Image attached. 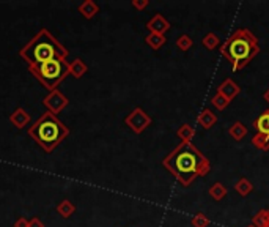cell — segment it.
<instances>
[{
  "instance_id": "6da1fadb",
  "label": "cell",
  "mask_w": 269,
  "mask_h": 227,
  "mask_svg": "<svg viewBox=\"0 0 269 227\" xmlns=\"http://www.w3.org/2000/svg\"><path fill=\"white\" fill-rule=\"evenodd\" d=\"M162 166L182 186L192 185L198 177H206L211 170L209 159L192 142H181L177 145L175 150L164 158Z\"/></svg>"
},
{
  "instance_id": "7a4b0ae2",
  "label": "cell",
  "mask_w": 269,
  "mask_h": 227,
  "mask_svg": "<svg viewBox=\"0 0 269 227\" xmlns=\"http://www.w3.org/2000/svg\"><path fill=\"white\" fill-rule=\"evenodd\" d=\"M220 54L232 63L233 71H239L260 54L258 38L249 28H236L220 46Z\"/></svg>"
},
{
  "instance_id": "3957f363",
  "label": "cell",
  "mask_w": 269,
  "mask_h": 227,
  "mask_svg": "<svg viewBox=\"0 0 269 227\" xmlns=\"http://www.w3.org/2000/svg\"><path fill=\"white\" fill-rule=\"evenodd\" d=\"M19 55L28 63V66H32V65H40L54 59L66 60L68 49L57 41L54 35L47 30V28H41V30L19 51Z\"/></svg>"
},
{
  "instance_id": "277c9868",
  "label": "cell",
  "mask_w": 269,
  "mask_h": 227,
  "mask_svg": "<svg viewBox=\"0 0 269 227\" xmlns=\"http://www.w3.org/2000/svg\"><path fill=\"white\" fill-rule=\"evenodd\" d=\"M70 134L68 126L57 118L55 114L44 112L33 126L28 128V136H30L38 145L44 151L51 153V151L60 144L63 139H66Z\"/></svg>"
},
{
  "instance_id": "5b68a950",
  "label": "cell",
  "mask_w": 269,
  "mask_h": 227,
  "mask_svg": "<svg viewBox=\"0 0 269 227\" xmlns=\"http://www.w3.org/2000/svg\"><path fill=\"white\" fill-rule=\"evenodd\" d=\"M28 71L32 73L33 78L40 81L47 90H55L57 85L65 81L66 76H70V63L66 60L54 59L40 65L28 66Z\"/></svg>"
},
{
  "instance_id": "8992f818",
  "label": "cell",
  "mask_w": 269,
  "mask_h": 227,
  "mask_svg": "<svg viewBox=\"0 0 269 227\" xmlns=\"http://www.w3.org/2000/svg\"><path fill=\"white\" fill-rule=\"evenodd\" d=\"M151 121H153L151 117L142 108H136L126 118H124L126 126L132 132H136V134H142V132L151 125Z\"/></svg>"
},
{
  "instance_id": "52a82bcc",
  "label": "cell",
  "mask_w": 269,
  "mask_h": 227,
  "mask_svg": "<svg viewBox=\"0 0 269 227\" xmlns=\"http://www.w3.org/2000/svg\"><path fill=\"white\" fill-rule=\"evenodd\" d=\"M68 98L65 97V95L60 92V90H52L49 92V95L43 100V104L47 108V111L52 112V114H59L62 112L66 106H68Z\"/></svg>"
},
{
  "instance_id": "ba28073f",
  "label": "cell",
  "mask_w": 269,
  "mask_h": 227,
  "mask_svg": "<svg viewBox=\"0 0 269 227\" xmlns=\"http://www.w3.org/2000/svg\"><path fill=\"white\" fill-rule=\"evenodd\" d=\"M147 28L150 33H159V35H166V32L170 30V22L162 16L161 13H156L150 21L147 22Z\"/></svg>"
},
{
  "instance_id": "9c48e42d",
  "label": "cell",
  "mask_w": 269,
  "mask_h": 227,
  "mask_svg": "<svg viewBox=\"0 0 269 227\" xmlns=\"http://www.w3.org/2000/svg\"><path fill=\"white\" fill-rule=\"evenodd\" d=\"M239 92H241L239 85H238L233 79H230V78H227V79L217 87V93H222L224 97L228 98L230 101L235 100L238 95H239Z\"/></svg>"
},
{
  "instance_id": "30bf717a",
  "label": "cell",
  "mask_w": 269,
  "mask_h": 227,
  "mask_svg": "<svg viewBox=\"0 0 269 227\" xmlns=\"http://www.w3.org/2000/svg\"><path fill=\"white\" fill-rule=\"evenodd\" d=\"M9 121H11L17 129H21V128L27 126L28 123H30V114H28L27 111H24L22 108H17V109L11 114V117H9Z\"/></svg>"
},
{
  "instance_id": "8fae6325",
  "label": "cell",
  "mask_w": 269,
  "mask_h": 227,
  "mask_svg": "<svg viewBox=\"0 0 269 227\" xmlns=\"http://www.w3.org/2000/svg\"><path fill=\"white\" fill-rule=\"evenodd\" d=\"M197 121H198V125L203 128V129H211V128L216 125L217 115H216V114L211 111V109H203V111L198 114Z\"/></svg>"
},
{
  "instance_id": "7c38bea8",
  "label": "cell",
  "mask_w": 269,
  "mask_h": 227,
  "mask_svg": "<svg viewBox=\"0 0 269 227\" xmlns=\"http://www.w3.org/2000/svg\"><path fill=\"white\" fill-rule=\"evenodd\" d=\"M79 13L85 17V19H91V17H94L96 14L99 13V6L96 5L93 0H85V2H82L81 5H79Z\"/></svg>"
},
{
  "instance_id": "4fadbf2b",
  "label": "cell",
  "mask_w": 269,
  "mask_h": 227,
  "mask_svg": "<svg viewBox=\"0 0 269 227\" xmlns=\"http://www.w3.org/2000/svg\"><path fill=\"white\" fill-rule=\"evenodd\" d=\"M235 191L241 196V197H247L249 194H251L254 191V185L249 178H239L238 182L235 183Z\"/></svg>"
},
{
  "instance_id": "5bb4252c",
  "label": "cell",
  "mask_w": 269,
  "mask_h": 227,
  "mask_svg": "<svg viewBox=\"0 0 269 227\" xmlns=\"http://www.w3.org/2000/svg\"><path fill=\"white\" fill-rule=\"evenodd\" d=\"M87 71H89V66L87 63H84L82 59H76L74 62L70 63V74L74 76L76 79H81Z\"/></svg>"
},
{
  "instance_id": "9a60e30c",
  "label": "cell",
  "mask_w": 269,
  "mask_h": 227,
  "mask_svg": "<svg viewBox=\"0 0 269 227\" xmlns=\"http://www.w3.org/2000/svg\"><path fill=\"white\" fill-rule=\"evenodd\" d=\"M166 41H167L166 35H159V33H148V35L145 36V43L151 47L153 51L161 49V47L166 44Z\"/></svg>"
},
{
  "instance_id": "2e32d148",
  "label": "cell",
  "mask_w": 269,
  "mask_h": 227,
  "mask_svg": "<svg viewBox=\"0 0 269 227\" xmlns=\"http://www.w3.org/2000/svg\"><path fill=\"white\" fill-rule=\"evenodd\" d=\"M228 134L232 136V139L239 142V140H243L247 136V128L243 125L241 121H235L233 125L228 128Z\"/></svg>"
},
{
  "instance_id": "e0dca14e",
  "label": "cell",
  "mask_w": 269,
  "mask_h": 227,
  "mask_svg": "<svg viewBox=\"0 0 269 227\" xmlns=\"http://www.w3.org/2000/svg\"><path fill=\"white\" fill-rule=\"evenodd\" d=\"M254 128L257 132H262V134H269V112L265 111L260 117L254 121Z\"/></svg>"
},
{
  "instance_id": "ac0fdd59",
  "label": "cell",
  "mask_w": 269,
  "mask_h": 227,
  "mask_svg": "<svg viewBox=\"0 0 269 227\" xmlns=\"http://www.w3.org/2000/svg\"><path fill=\"white\" fill-rule=\"evenodd\" d=\"M208 193H209V196L213 197L216 202H219V201H222V199L227 196L228 189H227V186H225L224 183L217 182V183H214V185H211V188L208 189Z\"/></svg>"
},
{
  "instance_id": "d6986e66",
  "label": "cell",
  "mask_w": 269,
  "mask_h": 227,
  "mask_svg": "<svg viewBox=\"0 0 269 227\" xmlns=\"http://www.w3.org/2000/svg\"><path fill=\"white\" fill-rule=\"evenodd\" d=\"M177 136L181 139V142H192V139H194L195 136V129L192 128L190 125H187V123H184V125H181L177 131Z\"/></svg>"
},
{
  "instance_id": "ffe728a7",
  "label": "cell",
  "mask_w": 269,
  "mask_h": 227,
  "mask_svg": "<svg viewBox=\"0 0 269 227\" xmlns=\"http://www.w3.org/2000/svg\"><path fill=\"white\" fill-rule=\"evenodd\" d=\"M252 226L255 227H269V210H260L252 216Z\"/></svg>"
},
{
  "instance_id": "44dd1931",
  "label": "cell",
  "mask_w": 269,
  "mask_h": 227,
  "mask_svg": "<svg viewBox=\"0 0 269 227\" xmlns=\"http://www.w3.org/2000/svg\"><path fill=\"white\" fill-rule=\"evenodd\" d=\"M252 145L257 147L258 150L269 151V134H262V132H257L252 137Z\"/></svg>"
},
{
  "instance_id": "7402d4cb",
  "label": "cell",
  "mask_w": 269,
  "mask_h": 227,
  "mask_svg": "<svg viewBox=\"0 0 269 227\" xmlns=\"http://www.w3.org/2000/svg\"><path fill=\"white\" fill-rule=\"evenodd\" d=\"M201 44H203L208 51H214L216 47L220 44V40H219V36L216 33L209 32V33H206L203 38H201Z\"/></svg>"
},
{
  "instance_id": "603a6c76",
  "label": "cell",
  "mask_w": 269,
  "mask_h": 227,
  "mask_svg": "<svg viewBox=\"0 0 269 227\" xmlns=\"http://www.w3.org/2000/svg\"><path fill=\"white\" fill-rule=\"evenodd\" d=\"M230 103H232V101H230L228 98H225L222 93H217V92H216L214 97L211 98V104H213L217 111H225Z\"/></svg>"
},
{
  "instance_id": "cb8c5ba5",
  "label": "cell",
  "mask_w": 269,
  "mask_h": 227,
  "mask_svg": "<svg viewBox=\"0 0 269 227\" xmlns=\"http://www.w3.org/2000/svg\"><path fill=\"white\" fill-rule=\"evenodd\" d=\"M57 212H59V215L62 218H70L76 212V207L70 201H63V202L59 204V207H57Z\"/></svg>"
},
{
  "instance_id": "d4e9b609",
  "label": "cell",
  "mask_w": 269,
  "mask_h": 227,
  "mask_svg": "<svg viewBox=\"0 0 269 227\" xmlns=\"http://www.w3.org/2000/svg\"><path fill=\"white\" fill-rule=\"evenodd\" d=\"M192 44H194V41H192V38L189 36V35H179L178 38H177V47L179 51H182V52H186V51H189L190 47H192Z\"/></svg>"
},
{
  "instance_id": "484cf974",
  "label": "cell",
  "mask_w": 269,
  "mask_h": 227,
  "mask_svg": "<svg viewBox=\"0 0 269 227\" xmlns=\"http://www.w3.org/2000/svg\"><path fill=\"white\" fill-rule=\"evenodd\" d=\"M192 226L194 227H208L209 226V220H208V216L205 213H197L194 218H192Z\"/></svg>"
},
{
  "instance_id": "4316f807",
  "label": "cell",
  "mask_w": 269,
  "mask_h": 227,
  "mask_svg": "<svg viewBox=\"0 0 269 227\" xmlns=\"http://www.w3.org/2000/svg\"><path fill=\"white\" fill-rule=\"evenodd\" d=\"M131 5L137 9V11H143L148 5H150V0H132Z\"/></svg>"
},
{
  "instance_id": "83f0119b",
  "label": "cell",
  "mask_w": 269,
  "mask_h": 227,
  "mask_svg": "<svg viewBox=\"0 0 269 227\" xmlns=\"http://www.w3.org/2000/svg\"><path fill=\"white\" fill-rule=\"evenodd\" d=\"M28 227H44V224L40 218H32V220H28Z\"/></svg>"
},
{
  "instance_id": "f1b7e54d",
  "label": "cell",
  "mask_w": 269,
  "mask_h": 227,
  "mask_svg": "<svg viewBox=\"0 0 269 227\" xmlns=\"http://www.w3.org/2000/svg\"><path fill=\"white\" fill-rule=\"evenodd\" d=\"M14 227H28V220H25L24 216L17 218V220L14 221Z\"/></svg>"
},
{
  "instance_id": "f546056e",
  "label": "cell",
  "mask_w": 269,
  "mask_h": 227,
  "mask_svg": "<svg viewBox=\"0 0 269 227\" xmlns=\"http://www.w3.org/2000/svg\"><path fill=\"white\" fill-rule=\"evenodd\" d=\"M263 100H265V101H266V103L269 104V89H268V90H266V92L263 93Z\"/></svg>"
},
{
  "instance_id": "4dcf8cb0",
  "label": "cell",
  "mask_w": 269,
  "mask_h": 227,
  "mask_svg": "<svg viewBox=\"0 0 269 227\" xmlns=\"http://www.w3.org/2000/svg\"><path fill=\"white\" fill-rule=\"evenodd\" d=\"M247 227H255V226H252V224H251V226H247Z\"/></svg>"
},
{
  "instance_id": "1f68e13d",
  "label": "cell",
  "mask_w": 269,
  "mask_h": 227,
  "mask_svg": "<svg viewBox=\"0 0 269 227\" xmlns=\"http://www.w3.org/2000/svg\"><path fill=\"white\" fill-rule=\"evenodd\" d=\"M268 112H269V109H268Z\"/></svg>"
}]
</instances>
